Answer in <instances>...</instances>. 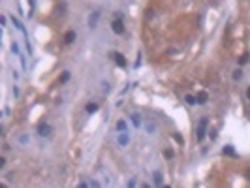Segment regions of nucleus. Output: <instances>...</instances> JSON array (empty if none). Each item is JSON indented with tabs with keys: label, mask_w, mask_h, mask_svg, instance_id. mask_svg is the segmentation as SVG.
Masks as SVG:
<instances>
[{
	"label": "nucleus",
	"mask_w": 250,
	"mask_h": 188,
	"mask_svg": "<svg viewBox=\"0 0 250 188\" xmlns=\"http://www.w3.org/2000/svg\"><path fill=\"white\" fill-rule=\"evenodd\" d=\"M207 124H209V119H207V117H203V119L197 122V128H196V139H197V141H203V137H205Z\"/></svg>",
	"instance_id": "obj_1"
},
{
	"label": "nucleus",
	"mask_w": 250,
	"mask_h": 188,
	"mask_svg": "<svg viewBox=\"0 0 250 188\" xmlns=\"http://www.w3.org/2000/svg\"><path fill=\"white\" fill-rule=\"evenodd\" d=\"M111 28H113V32L115 34H124V23H122V19H115L111 23Z\"/></svg>",
	"instance_id": "obj_2"
},
{
	"label": "nucleus",
	"mask_w": 250,
	"mask_h": 188,
	"mask_svg": "<svg viewBox=\"0 0 250 188\" xmlns=\"http://www.w3.org/2000/svg\"><path fill=\"white\" fill-rule=\"evenodd\" d=\"M207 100H209V94L205 90H197L196 92V104L203 105V104H207Z\"/></svg>",
	"instance_id": "obj_3"
},
{
	"label": "nucleus",
	"mask_w": 250,
	"mask_h": 188,
	"mask_svg": "<svg viewBox=\"0 0 250 188\" xmlns=\"http://www.w3.org/2000/svg\"><path fill=\"white\" fill-rule=\"evenodd\" d=\"M38 134H40L41 137H47V135H51V126H49L47 122H41V124L38 126Z\"/></svg>",
	"instance_id": "obj_4"
},
{
	"label": "nucleus",
	"mask_w": 250,
	"mask_h": 188,
	"mask_svg": "<svg viewBox=\"0 0 250 188\" xmlns=\"http://www.w3.org/2000/svg\"><path fill=\"white\" fill-rule=\"evenodd\" d=\"M98 19H100V10H94L92 13H90V17H88V27L90 28H96Z\"/></svg>",
	"instance_id": "obj_5"
},
{
	"label": "nucleus",
	"mask_w": 250,
	"mask_h": 188,
	"mask_svg": "<svg viewBox=\"0 0 250 188\" xmlns=\"http://www.w3.org/2000/svg\"><path fill=\"white\" fill-rule=\"evenodd\" d=\"M75 38H77L75 30H68V32L64 34V43H66V45H70V43H74V41H75Z\"/></svg>",
	"instance_id": "obj_6"
},
{
	"label": "nucleus",
	"mask_w": 250,
	"mask_h": 188,
	"mask_svg": "<svg viewBox=\"0 0 250 188\" xmlns=\"http://www.w3.org/2000/svg\"><path fill=\"white\" fill-rule=\"evenodd\" d=\"M111 57L115 58V62H117L121 68H124V66H126V58H124V55H121V53H113Z\"/></svg>",
	"instance_id": "obj_7"
},
{
	"label": "nucleus",
	"mask_w": 250,
	"mask_h": 188,
	"mask_svg": "<svg viewBox=\"0 0 250 188\" xmlns=\"http://www.w3.org/2000/svg\"><path fill=\"white\" fill-rule=\"evenodd\" d=\"M117 141H119V145H121V147H126V145L130 143V137H128V134H119Z\"/></svg>",
	"instance_id": "obj_8"
},
{
	"label": "nucleus",
	"mask_w": 250,
	"mask_h": 188,
	"mask_svg": "<svg viewBox=\"0 0 250 188\" xmlns=\"http://www.w3.org/2000/svg\"><path fill=\"white\" fill-rule=\"evenodd\" d=\"M130 121H132V124L138 128V126H141V115L139 113H133V115H130Z\"/></svg>",
	"instance_id": "obj_9"
},
{
	"label": "nucleus",
	"mask_w": 250,
	"mask_h": 188,
	"mask_svg": "<svg viewBox=\"0 0 250 188\" xmlns=\"http://www.w3.org/2000/svg\"><path fill=\"white\" fill-rule=\"evenodd\" d=\"M222 154H226V156H237L235 154V151H233V147L231 145H226L224 149H222Z\"/></svg>",
	"instance_id": "obj_10"
},
{
	"label": "nucleus",
	"mask_w": 250,
	"mask_h": 188,
	"mask_svg": "<svg viewBox=\"0 0 250 188\" xmlns=\"http://www.w3.org/2000/svg\"><path fill=\"white\" fill-rule=\"evenodd\" d=\"M117 130L121 134H126L128 132V126H126V121H117Z\"/></svg>",
	"instance_id": "obj_11"
},
{
	"label": "nucleus",
	"mask_w": 250,
	"mask_h": 188,
	"mask_svg": "<svg viewBox=\"0 0 250 188\" xmlns=\"http://www.w3.org/2000/svg\"><path fill=\"white\" fill-rule=\"evenodd\" d=\"M152 181H154V184H158V186H160V184L164 182V179H162V173H160V171H154V175H152Z\"/></svg>",
	"instance_id": "obj_12"
},
{
	"label": "nucleus",
	"mask_w": 250,
	"mask_h": 188,
	"mask_svg": "<svg viewBox=\"0 0 250 188\" xmlns=\"http://www.w3.org/2000/svg\"><path fill=\"white\" fill-rule=\"evenodd\" d=\"M87 113H96L98 111V104H94V102H90V104H87Z\"/></svg>",
	"instance_id": "obj_13"
},
{
	"label": "nucleus",
	"mask_w": 250,
	"mask_h": 188,
	"mask_svg": "<svg viewBox=\"0 0 250 188\" xmlns=\"http://www.w3.org/2000/svg\"><path fill=\"white\" fill-rule=\"evenodd\" d=\"M239 79H243V70L241 68H237L233 72V81H239Z\"/></svg>",
	"instance_id": "obj_14"
},
{
	"label": "nucleus",
	"mask_w": 250,
	"mask_h": 188,
	"mask_svg": "<svg viewBox=\"0 0 250 188\" xmlns=\"http://www.w3.org/2000/svg\"><path fill=\"white\" fill-rule=\"evenodd\" d=\"M109 90H111L109 83H107V81H102V92H104V94H109Z\"/></svg>",
	"instance_id": "obj_15"
},
{
	"label": "nucleus",
	"mask_w": 250,
	"mask_h": 188,
	"mask_svg": "<svg viewBox=\"0 0 250 188\" xmlns=\"http://www.w3.org/2000/svg\"><path fill=\"white\" fill-rule=\"evenodd\" d=\"M145 130H147V134H154V130H156V124L149 122V124H145Z\"/></svg>",
	"instance_id": "obj_16"
},
{
	"label": "nucleus",
	"mask_w": 250,
	"mask_h": 188,
	"mask_svg": "<svg viewBox=\"0 0 250 188\" xmlns=\"http://www.w3.org/2000/svg\"><path fill=\"white\" fill-rule=\"evenodd\" d=\"M184 100H186V104H190V105H194V104H196V96H192V94H186Z\"/></svg>",
	"instance_id": "obj_17"
},
{
	"label": "nucleus",
	"mask_w": 250,
	"mask_h": 188,
	"mask_svg": "<svg viewBox=\"0 0 250 188\" xmlns=\"http://www.w3.org/2000/svg\"><path fill=\"white\" fill-rule=\"evenodd\" d=\"M250 60V55H243V57H239V66H243V64H246Z\"/></svg>",
	"instance_id": "obj_18"
},
{
	"label": "nucleus",
	"mask_w": 250,
	"mask_h": 188,
	"mask_svg": "<svg viewBox=\"0 0 250 188\" xmlns=\"http://www.w3.org/2000/svg\"><path fill=\"white\" fill-rule=\"evenodd\" d=\"M88 186H90V188H102V184H100V182H98L96 179H90V182H88Z\"/></svg>",
	"instance_id": "obj_19"
},
{
	"label": "nucleus",
	"mask_w": 250,
	"mask_h": 188,
	"mask_svg": "<svg viewBox=\"0 0 250 188\" xmlns=\"http://www.w3.org/2000/svg\"><path fill=\"white\" fill-rule=\"evenodd\" d=\"M164 156H166V158H173V156H175V152H173L171 149H166V151H164Z\"/></svg>",
	"instance_id": "obj_20"
},
{
	"label": "nucleus",
	"mask_w": 250,
	"mask_h": 188,
	"mask_svg": "<svg viewBox=\"0 0 250 188\" xmlns=\"http://www.w3.org/2000/svg\"><path fill=\"white\" fill-rule=\"evenodd\" d=\"M68 79H70V72H64V74H62V77H60V83H66Z\"/></svg>",
	"instance_id": "obj_21"
},
{
	"label": "nucleus",
	"mask_w": 250,
	"mask_h": 188,
	"mask_svg": "<svg viewBox=\"0 0 250 188\" xmlns=\"http://www.w3.org/2000/svg\"><path fill=\"white\" fill-rule=\"evenodd\" d=\"M173 139L177 141V143H180V145H183V135H179V134H173Z\"/></svg>",
	"instance_id": "obj_22"
},
{
	"label": "nucleus",
	"mask_w": 250,
	"mask_h": 188,
	"mask_svg": "<svg viewBox=\"0 0 250 188\" xmlns=\"http://www.w3.org/2000/svg\"><path fill=\"white\" fill-rule=\"evenodd\" d=\"M135 184H138V181H135V177L128 181V188H135Z\"/></svg>",
	"instance_id": "obj_23"
},
{
	"label": "nucleus",
	"mask_w": 250,
	"mask_h": 188,
	"mask_svg": "<svg viewBox=\"0 0 250 188\" xmlns=\"http://www.w3.org/2000/svg\"><path fill=\"white\" fill-rule=\"evenodd\" d=\"M58 13H60V15L66 13V4H60V6H58Z\"/></svg>",
	"instance_id": "obj_24"
},
{
	"label": "nucleus",
	"mask_w": 250,
	"mask_h": 188,
	"mask_svg": "<svg viewBox=\"0 0 250 188\" xmlns=\"http://www.w3.org/2000/svg\"><path fill=\"white\" fill-rule=\"evenodd\" d=\"M4 168H6V158L0 156V169H4Z\"/></svg>",
	"instance_id": "obj_25"
},
{
	"label": "nucleus",
	"mask_w": 250,
	"mask_h": 188,
	"mask_svg": "<svg viewBox=\"0 0 250 188\" xmlns=\"http://www.w3.org/2000/svg\"><path fill=\"white\" fill-rule=\"evenodd\" d=\"M19 141H21V143H28V135H21Z\"/></svg>",
	"instance_id": "obj_26"
},
{
	"label": "nucleus",
	"mask_w": 250,
	"mask_h": 188,
	"mask_svg": "<svg viewBox=\"0 0 250 188\" xmlns=\"http://www.w3.org/2000/svg\"><path fill=\"white\" fill-rule=\"evenodd\" d=\"M11 51H13V53H19V47H17V43H13V45H11Z\"/></svg>",
	"instance_id": "obj_27"
},
{
	"label": "nucleus",
	"mask_w": 250,
	"mask_h": 188,
	"mask_svg": "<svg viewBox=\"0 0 250 188\" xmlns=\"http://www.w3.org/2000/svg\"><path fill=\"white\" fill-rule=\"evenodd\" d=\"M77 188H90V186L87 182H81V184H77Z\"/></svg>",
	"instance_id": "obj_28"
},
{
	"label": "nucleus",
	"mask_w": 250,
	"mask_h": 188,
	"mask_svg": "<svg viewBox=\"0 0 250 188\" xmlns=\"http://www.w3.org/2000/svg\"><path fill=\"white\" fill-rule=\"evenodd\" d=\"M211 139H216V130H211Z\"/></svg>",
	"instance_id": "obj_29"
},
{
	"label": "nucleus",
	"mask_w": 250,
	"mask_h": 188,
	"mask_svg": "<svg viewBox=\"0 0 250 188\" xmlns=\"http://www.w3.org/2000/svg\"><path fill=\"white\" fill-rule=\"evenodd\" d=\"M244 177H246V179H248V181H250V168H248V169H246V171H244Z\"/></svg>",
	"instance_id": "obj_30"
},
{
	"label": "nucleus",
	"mask_w": 250,
	"mask_h": 188,
	"mask_svg": "<svg viewBox=\"0 0 250 188\" xmlns=\"http://www.w3.org/2000/svg\"><path fill=\"white\" fill-rule=\"evenodd\" d=\"M246 98H248V100H250V87H248V88H246Z\"/></svg>",
	"instance_id": "obj_31"
},
{
	"label": "nucleus",
	"mask_w": 250,
	"mask_h": 188,
	"mask_svg": "<svg viewBox=\"0 0 250 188\" xmlns=\"http://www.w3.org/2000/svg\"><path fill=\"white\" fill-rule=\"evenodd\" d=\"M0 188H8V184L6 182H0Z\"/></svg>",
	"instance_id": "obj_32"
},
{
	"label": "nucleus",
	"mask_w": 250,
	"mask_h": 188,
	"mask_svg": "<svg viewBox=\"0 0 250 188\" xmlns=\"http://www.w3.org/2000/svg\"><path fill=\"white\" fill-rule=\"evenodd\" d=\"M162 188H171V186H169V184H164V186H162Z\"/></svg>",
	"instance_id": "obj_33"
},
{
	"label": "nucleus",
	"mask_w": 250,
	"mask_h": 188,
	"mask_svg": "<svg viewBox=\"0 0 250 188\" xmlns=\"http://www.w3.org/2000/svg\"><path fill=\"white\" fill-rule=\"evenodd\" d=\"M143 188H150V186H149V184H143Z\"/></svg>",
	"instance_id": "obj_34"
}]
</instances>
